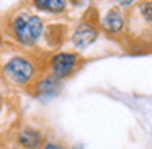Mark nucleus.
Masks as SVG:
<instances>
[{"instance_id":"obj_1","label":"nucleus","mask_w":152,"mask_h":149,"mask_svg":"<svg viewBox=\"0 0 152 149\" xmlns=\"http://www.w3.org/2000/svg\"><path fill=\"white\" fill-rule=\"evenodd\" d=\"M13 34L21 44L31 46L34 44L43 34V21L39 17L31 13H21L12 21Z\"/></svg>"},{"instance_id":"obj_2","label":"nucleus","mask_w":152,"mask_h":149,"mask_svg":"<svg viewBox=\"0 0 152 149\" xmlns=\"http://www.w3.org/2000/svg\"><path fill=\"white\" fill-rule=\"evenodd\" d=\"M5 76L8 77V80H12L13 84L18 85H26L28 82H31V79L34 77V66L31 64V61H28L26 57H12L4 67Z\"/></svg>"},{"instance_id":"obj_3","label":"nucleus","mask_w":152,"mask_h":149,"mask_svg":"<svg viewBox=\"0 0 152 149\" xmlns=\"http://www.w3.org/2000/svg\"><path fill=\"white\" fill-rule=\"evenodd\" d=\"M77 61L79 56L74 53H59L51 59V70L57 79H64L77 67Z\"/></svg>"},{"instance_id":"obj_4","label":"nucleus","mask_w":152,"mask_h":149,"mask_svg":"<svg viewBox=\"0 0 152 149\" xmlns=\"http://www.w3.org/2000/svg\"><path fill=\"white\" fill-rule=\"evenodd\" d=\"M95 40H96V30L93 26H90V25H87V23L79 25V28L75 30V33H74V36H72L74 46L79 48V49L87 48Z\"/></svg>"},{"instance_id":"obj_5","label":"nucleus","mask_w":152,"mask_h":149,"mask_svg":"<svg viewBox=\"0 0 152 149\" xmlns=\"http://www.w3.org/2000/svg\"><path fill=\"white\" fill-rule=\"evenodd\" d=\"M102 26L108 33H119L124 28V17H123V13L118 8H113V10H110L105 15V18L102 21Z\"/></svg>"},{"instance_id":"obj_6","label":"nucleus","mask_w":152,"mask_h":149,"mask_svg":"<svg viewBox=\"0 0 152 149\" xmlns=\"http://www.w3.org/2000/svg\"><path fill=\"white\" fill-rule=\"evenodd\" d=\"M18 142L23 146L25 149H38L43 144V136L39 131L31 128H25L18 134Z\"/></svg>"},{"instance_id":"obj_7","label":"nucleus","mask_w":152,"mask_h":149,"mask_svg":"<svg viewBox=\"0 0 152 149\" xmlns=\"http://www.w3.org/2000/svg\"><path fill=\"white\" fill-rule=\"evenodd\" d=\"M57 89H59V79L54 74L43 77L36 85V90L39 95H53V93H56Z\"/></svg>"},{"instance_id":"obj_8","label":"nucleus","mask_w":152,"mask_h":149,"mask_svg":"<svg viewBox=\"0 0 152 149\" xmlns=\"http://www.w3.org/2000/svg\"><path fill=\"white\" fill-rule=\"evenodd\" d=\"M33 4L39 10L51 12V13H61V12L66 10L67 0H33Z\"/></svg>"},{"instance_id":"obj_9","label":"nucleus","mask_w":152,"mask_h":149,"mask_svg":"<svg viewBox=\"0 0 152 149\" xmlns=\"http://www.w3.org/2000/svg\"><path fill=\"white\" fill-rule=\"evenodd\" d=\"M141 13L145 20L152 21V2H144V4H141Z\"/></svg>"},{"instance_id":"obj_10","label":"nucleus","mask_w":152,"mask_h":149,"mask_svg":"<svg viewBox=\"0 0 152 149\" xmlns=\"http://www.w3.org/2000/svg\"><path fill=\"white\" fill-rule=\"evenodd\" d=\"M43 149H64L62 146H59L57 142H46Z\"/></svg>"},{"instance_id":"obj_11","label":"nucleus","mask_w":152,"mask_h":149,"mask_svg":"<svg viewBox=\"0 0 152 149\" xmlns=\"http://www.w3.org/2000/svg\"><path fill=\"white\" fill-rule=\"evenodd\" d=\"M131 2H134V0H124V5H129Z\"/></svg>"},{"instance_id":"obj_12","label":"nucleus","mask_w":152,"mask_h":149,"mask_svg":"<svg viewBox=\"0 0 152 149\" xmlns=\"http://www.w3.org/2000/svg\"><path fill=\"white\" fill-rule=\"evenodd\" d=\"M115 2H119L121 5H124V0H115Z\"/></svg>"},{"instance_id":"obj_13","label":"nucleus","mask_w":152,"mask_h":149,"mask_svg":"<svg viewBox=\"0 0 152 149\" xmlns=\"http://www.w3.org/2000/svg\"><path fill=\"white\" fill-rule=\"evenodd\" d=\"M72 2H75V4H79V2H82V0H72Z\"/></svg>"},{"instance_id":"obj_14","label":"nucleus","mask_w":152,"mask_h":149,"mask_svg":"<svg viewBox=\"0 0 152 149\" xmlns=\"http://www.w3.org/2000/svg\"><path fill=\"white\" fill-rule=\"evenodd\" d=\"M72 149H82V148H80V146H75V148H72Z\"/></svg>"},{"instance_id":"obj_15","label":"nucleus","mask_w":152,"mask_h":149,"mask_svg":"<svg viewBox=\"0 0 152 149\" xmlns=\"http://www.w3.org/2000/svg\"><path fill=\"white\" fill-rule=\"evenodd\" d=\"M0 44H2V40H0Z\"/></svg>"}]
</instances>
